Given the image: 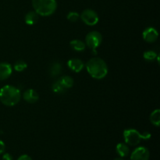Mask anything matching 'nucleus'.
I'll return each instance as SVG.
<instances>
[{"label":"nucleus","instance_id":"1","mask_svg":"<svg viewBox=\"0 0 160 160\" xmlns=\"http://www.w3.org/2000/svg\"><path fill=\"white\" fill-rule=\"evenodd\" d=\"M85 67L89 75L97 80L102 79L108 73L107 64L101 58H92L88 61Z\"/></svg>","mask_w":160,"mask_h":160},{"label":"nucleus","instance_id":"5","mask_svg":"<svg viewBox=\"0 0 160 160\" xmlns=\"http://www.w3.org/2000/svg\"><path fill=\"white\" fill-rule=\"evenodd\" d=\"M102 42V36L98 31H91L85 37V45L92 50H95Z\"/></svg>","mask_w":160,"mask_h":160},{"label":"nucleus","instance_id":"10","mask_svg":"<svg viewBox=\"0 0 160 160\" xmlns=\"http://www.w3.org/2000/svg\"><path fill=\"white\" fill-rule=\"evenodd\" d=\"M12 66L7 62H0V81H4L11 76Z\"/></svg>","mask_w":160,"mask_h":160},{"label":"nucleus","instance_id":"16","mask_svg":"<svg viewBox=\"0 0 160 160\" xmlns=\"http://www.w3.org/2000/svg\"><path fill=\"white\" fill-rule=\"evenodd\" d=\"M62 85L66 89H69L73 87V79L70 76H62L61 77L60 79L59 80Z\"/></svg>","mask_w":160,"mask_h":160},{"label":"nucleus","instance_id":"24","mask_svg":"<svg viewBox=\"0 0 160 160\" xmlns=\"http://www.w3.org/2000/svg\"><path fill=\"white\" fill-rule=\"evenodd\" d=\"M2 160H12V156L9 153H5L2 156Z\"/></svg>","mask_w":160,"mask_h":160},{"label":"nucleus","instance_id":"19","mask_svg":"<svg viewBox=\"0 0 160 160\" xmlns=\"http://www.w3.org/2000/svg\"><path fill=\"white\" fill-rule=\"evenodd\" d=\"M27 67H28V64L23 60H18L15 62L14 64V70L17 72H22L24 70H26Z\"/></svg>","mask_w":160,"mask_h":160},{"label":"nucleus","instance_id":"25","mask_svg":"<svg viewBox=\"0 0 160 160\" xmlns=\"http://www.w3.org/2000/svg\"><path fill=\"white\" fill-rule=\"evenodd\" d=\"M114 160H124V159H123V158L120 157V158H117V159H115Z\"/></svg>","mask_w":160,"mask_h":160},{"label":"nucleus","instance_id":"15","mask_svg":"<svg viewBox=\"0 0 160 160\" xmlns=\"http://www.w3.org/2000/svg\"><path fill=\"white\" fill-rule=\"evenodd\" d=\"M150 121L154 126L159 127L160 125V110L159 109L153 111L150 115Z\"/></svg>","mask_w":160,"mask_h":160},{"label":"nucleus","instance_id":"6","mask_svg":"<svg viewBox=\"0 0 160 160\" xmlns=\"http://www.w3.org/2000/svg\"><path fill=\"white\" fill-rule=\"evenodd\" d=\"M80 18L88 26H95L99 21V17L98 13L93 9H88L82 12L80 15Z\"/></svg>","mask_w":160,"mask_h":160},{"label":"nucleus","instance_id":"22","mask_svg":"<svg viewBox=\"0 0 160 160\" xmlns=\"http://www.w3.org/2000/svg\"><path fill=\"white\" fill-rule=\"evenodd\" d=\"M5 148H6V145L5 143L2 140H0V155L2 154L5 151Z\"/></svg>","mask_w":160,"mask_h":160},{"label":"nucleus","instance_id":"21","mask_svg":"<svg viewBox=\"0 0 160 160\" xmlns=\"http://www.w3.org/2000/svg\"><path fill=\"white\" fill-rule=\"evenodd\" d=\"M67 18L69 21L73 22H73H77L78 20H79L80 15L78 12H73V11H72V12H68V14H67Z\"/></svg>","mask_w":160,"mask_h":160},{"label":"nucleus","instance_id":"4","mask_svg":"<svg viewBox=\"0 0 160 160\" xmlns=\"http://www.w3.org/2000/svg\"><path fill=\"white\" fill-rule=\"evenodd\" d=\"M151 134L148 132L141 134L138 131L135 129H126L123 131V138L127 145L131 146H136L141 142L142 139H149Z\"/></svg>","mask_w":160,"mask_h":160},{"label":"nucleus","instance_id":"3","mask_svg":"<svg viewBox=\"0 0 160 160\" xmlns=\"http://www.w3.org/2000/svg\"><path fill=\"white\" fill-rule=\"evenodd\" d=\"M34 11L42 17H48L56 12L57 2L56 0H32Z\"/></svg>","mask_w":160,"mask_h":160},{"label":"nucleus","instance_id":"8","mask_svg":"<svg viewBox=\"0 0 160 160\" xmlns=\"http://www.w3.org/2000/svg\"><path fill=\"white\" fill-rule=\"evenodd\" d=\"M142 37L143 39L148 43H152L155 42L158 39L159 37V33L156 31V28H146L145 31L142 33Z\"/></svg>","mask_w":160,"mask_h":160},{"label":"nucleus","instance_id":"20","mask_svg":"<svg viewBox=\"0 0 160 160\" xmlns=\"http://www.w3.org/2000/svg\"><path fill=\"white\" fill-rule=\"evenodd\" d=\"M143 57L147 61H153L158 57V55L156 52L149 50V51H146L144 52Z\"/></svg>","mask_w":160,"mask_h":160},{"label":"nucleus","instance_id":"12","mask_svg":"<svg viewBox=\"0 0 160 160\" xmlns=\"http://www.w3.org/2000/svg\"><path fill=\"white\" fill-rule=\"evenodd\" d=\"M116 151H117V153L120 157L124 158L129 155L130 148L127 144L119 143L117 144V147H116Z\"/></svg>","mask_w":160,"mask_h":160},{"label":"nucleus","instance_id":"13","mask_svg":"<svg viewBox=\"0 0 160 160\" xmlns=\"http://www.w3.org/2000/svg\"><path fill=\"white\" fill-rule=\"evenodd\" d=\"M38 17L39 15L35 11H30V12H28L26 14L24 17L25 23L28 25H30V26L35 24L38 22Z\"/></svg>","mask_w":160,"mask_h":160},{"label":"nucleus","instance_id":"18","mask_svg":"<svg viewBox=\"0 0 160 160\" xmlns=\"http://www.w3.org/2000/svg\"><path fill=\"white\" fill-rule=\"evenodd\" d=\"M52 90L54 93L56 94H62L65 92V91L67 89L62 85V84L60 83V81L58 80V81H56L52 85Z\"/></svg>","mask_w":160,"mask_h":160},{"label":"nucleus","instance_id":"9","mask_svg":"<svg viewBox=\"0 0 160 160\" xmlns=\"http://www.w3.org/2000/svg\"><path fill=\"white\" fill-rule=\"evenodd\" d=\"M67 66L72 71L75 73H79L84 68V63L81 59L73 58V59H69L67 62Z\"/></svg>","mask_w":160,"mask_h":160},{"label":"nucleus","instance_id":"14","mask_svg":"<svg viewBox=\"0 0 160 160\" xmlns=\"http://www.w3.org/2000/svg\"><path fill=\"white\" fill-rule=\"evenodd\" d=\"M70 47L73 48V50L77 52H82L85 49L86 45L83 41L78 40V39H74V40H72L70 42Z\"/></svg>","mask_w":160,"mask_h":160},{"label":"nucleus","instance_id":"11","mask_svg":"<svg viewBox=\"0 0 160 160\" xmlns=\"http://www.w3.org/2000/svg\"><path fill=\"white\" fill-rule=\"evenodd\" d=\"M23 98L28 103H35L38 101L39 95L38 92L34 89H28L23 94Z\"/></svg>","mask_w":160,"mask_h":160},{"label":"nucleus","instance_id":"2","mask_svg":"<svg viewBox=\"0 0 160 160\" xmlns=\"http://www.w3.org/2000/svg\"><path fill=\"white\" fill-rule=\"evenodd\" d=\"M21 93L12 85H5L0 89V101L6 106H14L20 101Z\"/></svg>","mask_w":160,"mask_h":160},{"label":"nucleus","instance_id":"17","mask_svg":"<svg viewBox=\"0 0 160 160\" xmlns=\"http://www.w3.org/2000/svg\"><path fill=\"white\" fill-rule=\"evenodd\" d=\"M62 72V65L59 62H53L50 67V75L52 77H57Z\"/></svg>","mask_w":160,"mask_h":160},{"label":"nucleus","instance_id":"7","mask_svg":"<svg viewBox=\"0 0 160 160\" xmlns=\"http://www.w3.org/2000/svg\"><path fill=\"white\" fill-rule=\"evenodd\" d=\"M150 152L147 148L140 146L136 148L131 155V160H148Z\"/></svg>","mask_w":160,"mask_h":160},{"label":"nucleus","instance_id":"23","mask_svg":"<svg viewBox=\"0 0 160 160\" xmlns=\"http://www.w3.org/2000/svg\"><path fill=\"white\" fill-rule=\"evenodd\" d=\"M17 160H32V159L31 156H28V155H22L17 159Z\"/></svg>","mask_w":160,"mask_h":160}]
</instances>
